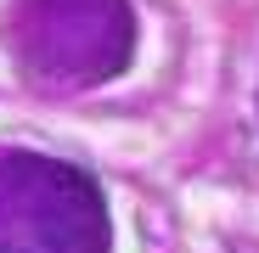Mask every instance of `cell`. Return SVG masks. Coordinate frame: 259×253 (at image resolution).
<instances>
[{"mask_svg":"<svg viewBox=\"0 0 259 253\" xmlns=\"http://www.w3.org/2000/svg\"><path fill=\"white\" fill-rule=\"evenodd\" d=\"M6 39L34 90L73 96L130 68L136 12L130 0H12Z\"/></svg>","mask_w":259,"mask_h":253,"instance_id":"obj_1","label":"cell"},{"mask_svg":"<svg viewBox=\"0 0 259 253\" xmlns=\"http://www.w3.org/2000/svg\"><path fill=\"white\" fill-rule=\"evenodd\" d=\"M0 253H113L102 186L79 163L0 152Z\"/></svg>","mask_w":259,"mask_h":253,"instance_id":"obj_2","label":"cell"}]
</instances>
